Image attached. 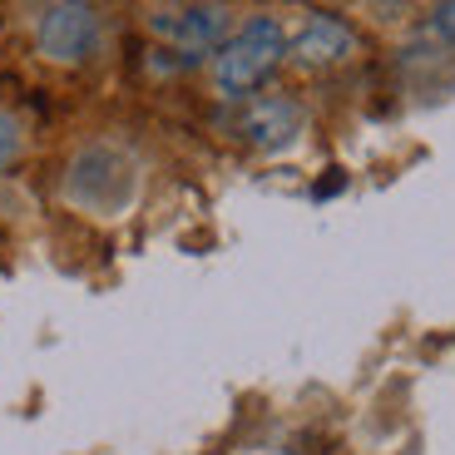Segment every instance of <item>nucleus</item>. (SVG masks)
<instances>
[{"instance_id": "nucleus-3", "label": "nucleus", "mask_w": 455, "mask_h": 455, "mask_svg": "<svg viewBox=\"0 0 455 455\" xmlns=\"http://www.w3.org/2000/svg\"><path fill=\"white\" fill-rule=\"evenodd\" d=\"M35 40H40V50H45L50 60H60V65H75V60H84L94 50V40H100V20H94L90 5H45L40 11V25H35Z\"/></svg>"}, {"instance_id": "nucleus-6", "label": "nucleus", "mask_w": 455, "mask_h": 455, "mask_svg": "<svg viewBox=\"0 0 455 455\" xmlns=\"http://www.w3.org/2000/svg\"><path fill=\"white\" fill-rule=\"evenodd\" d=\"M15 148H20V129H15L5 114H0V169L15 159Z\"/></svg>"}, {"instance_id": "nucleus-4", "label": "nucleus", "mask_w": 455, "mask_h": 455, "mask_svg": "<svg viewBox=\"0 0 455 455\" xmlns=\"http://www.w3.org/2000/svg\"><path fill=\"white\" fill-rule=\"evenodd\" d=\"M233 129L258 148H283V144H292L297 129H302V109H297L287 94H252V100H243Z\"/></svg>"}, {"instance_id": "nucleus-7", "label": "nucleus", "mask_w": 455, "mask_h": 455, "mask_svg": "<svg viewBox=\"0 0 455 455\" xmlns=\"http://www.w3.org/2000/svg\"><path fill=\"white\" fill-rule=\"evenodd\" d=\"M435 30H441L445 40H455V0H451V5H441V11H435Z\"/></svg>"}, {"instance_id": "nucleus-5", "label": "nucleus", "mask_w": 455, "mask_h": 455, "mask_svg": "<svg viewBox=\"0 0 455 455\" xmlns=\"http://www.w3.org/2000/svg\"><path fill=\"white\" fill-rule=\"evenodd\" d=\"M352 50H356V35H352V25H341L337 15H312L292 40V55L302 60V65H337V60H347Z\"/></svg>"}, {"instance_id": "nucleus-2", "label": "nucleus", "mask_w": 455, "mask_h": 455, "mask_svg": "<svg viewBox=\"0 0 455 455\" xmlns=\"http://www.w3.org/2000/svg\"><path fill=\"white\" fill-rule=\"evenodd\" d=\"M148 30L159 35L164 45H173L183 60L223 50V30H228V11L223 5H164L148 15Z\"/></svg>"}, {"instance_id": "nucleus-1", "label": "nucleus", "mask_w": 455, "mask_h": 455, "mask_svg": "<svg viewBox=\"0 0 455 455\" xmlns=\"http://www.w3.org/2000/svg\"><path fill=\"white\" fill-rule=\"evenodd\" d=\"M287 55V35L273 15H252L233 40H223V50L213 55V90L223 100H248L267 75L277 69V60Z\"/></svg>"}]
</instances>
